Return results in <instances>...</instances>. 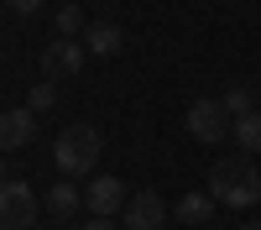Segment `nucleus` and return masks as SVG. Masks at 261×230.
Masks as SVG:
<instances>
[{"mask_svg":"<svg viewBox=\"0 0 261 230\" xmlns=\"http://www.w3.org/2000/svg\"><path fill=\"white\" fill-rule=\"evenodd\" d=\"M225 110H230V120H241V115H251V110H256V94L246 89V84H235V89L225 94Z\"/></svg>","mask_w":261,"mask_h":230,"instance_id":"obj_14","label":"nucleus"},{"mask_svg":"<svg viewBox=\"0 0 261 230\" xmlns=\"http://www.w3.org/2000/svg\"><path fill=\"white\" fill-rule=\"evenodd\" d=\"M84 58H89V53H84L79 42H68V37H58L53 47L42 53V73H47L53 84H58V79H73V73L84 68Z\"/></svg>","mask_w":261,"mask_h":230,"instance_id":"obj_7","label":"nucleus"},{"mask_svg":"<svg viewBox=\"0 0 261 230\" xmlns=\"http://www.w3.org/2000/svg\"><path fill=\"white\" fill-rule=\"evenodd\" d=\"M27 225H37V194L27 183L6 178L0 183V230H27Z\"/></svg>","mask_w":261,"mask_h":230,"instance_id":"obj_4","label":"nucleus"},{"mask_svg":"<svg viewBox=\"0 0 261 230\" xmlns=\"http://www.w3.org/2000/svg\"><path fill=\"white\" fill-rule=\"evenodd\" d=\"M53 105H58V84H53V79H42L37 89L27 94V110H37V115H47Z\"/></svg>","mask_w":261,"mask_h":230,"instance_id":"obj_13","label":"nucleus"},{"mask_svg":"<svg viewBox=\"0 0 261 230\" xmlns=\"http://www.w3.org/2000/svg\"><path fill=\"white\" fill-rule=\"evenodd\" d=\"M79 204H84V194H79L73 183H53V188H47V209H53L58 220H68V215H73Z\"/></svg>","mask_w":261,"mask_h":230,"instance_id":"obj_12","label":"nucleus"},{"mask_svg":"<svg viewBox=\"0 0 261 230\" xmlns=\"http://www.w3.org/2000/svg\"><path fill=\"white\" fill-rule=\"evenodd\" d=\"M230 141L241 146L246 157H256V152H261V110H251V115L235 120V125H230Z\"/></svg>","mask_w":261,"mask_h":230,"instance_id":"obj_11","label":"nucleus"},{"mask_svg":"<svg viewBox=\"0 0 261 230\" xmlns=\"http://www.w3.org/2000/svg\"><path fill=\"white\" fill-rule=\"evenodd\" d=\"M209 194L214 204H230V209H251L261 199V173L251 157H220L209 167Z\"/></svg>","mask_w":261,"mask_h":230,"instance_id":"obj_1","label":"nucleus"},{"mask_svg":"<svg viewBox=\"0 0 261 230\" xmlns=\"http://www.w3.org/2000/svg\"><path fill=\"white\" fill-rule=\"evenodd\" d=\"M125 47V32L115 27V21H89V27H84V53H89V58H115Z\"/></svg>","mask_w":261,"mask_h":230,"instance_id":"obj_9","label":"nucleus"},{"mask_svg":"<svg viewBox=\"0 0 261 230\" xmlns=\"http://www.w3.org/2000/svg\"><path fill=\"white\" fill-rule=\"evenodd\" d=\"M125 183L120 178H110V173H99V178H89V188H84V204L94 209V215H105V220H115L120 209H125Z\"/></svg>","mask_w":261,"mask_h":230,"instance_id":"obj_6","label":"nucleus"},{"mask_svg":"<svg viewBox=\"0 0 261 230\" xmlns=\"http://www.w3.org/2000/svg\"><path fill=\"white\" fill-rule=\"evenodd\" d=\"M204 230H220V225H204Z\"/></svg>","mask_w":261,"mask_h":230,"instance_id":"obj_20","label":"nucleus"},{"mask_svg":"<svg viewBox=\"0 0 261 230\" xmlns=\"http://www.w3.org/2000/svg\"><path fill=\"white\" fill-rule=\"evenodd\" d=\"M0 183H6V167H0Z\"/></svg>","mask_w":261,"mask_h":230,"instance_id":"obj_19","label":"nucleus"},{"mask_svg":"<svg viewBox=\"0 0 261 230\" xmlns=\"http://www.w3.org/2000/svg\"><path fill=\"white\" fill-rule=\"evenodd\" d=\"M120 225H125V230H162V225H167V204H162V194H151V188L130 194L125 209H120Z\"/></svg>","mask_w":261,"mask_h":230,"instance_id":"obj_5","label":"nucleus"},{"mask_svg":"<svg viewBox=\"0 0 261 230\" xmlns=\"http://www.w3.org/2000/svg\"><path fill=\"white\" fill-rule=\"evenodd\" d=\"M53 27H58V37H68V42H73V32H84L89 21H84V11H79V6H63V11L53 16Z\"/></svg>","mask_w":261,"mask_h":230,"instance_id":"obj_15","label":"nucleus"},{"mask_svg":"<svg viewBox=\"0 0 261 230\" xmlns=\"http://www.w3.org/2000/svg\"><path fill=\"white\" fill-rule=\"evenodd\" d=\"M79 230H125V225H120V220H105V215H94L89 225H79Z\"/></svg>","mask_w":261,"mask_h":230,"instance_id":"obj_17","label":"nucleus"},{"mask_svg":"<svg viewBox=\"0 0 261 230\" xmlns=\"http://www.w3.org/2000/svg\"><path fill=\"white\" fill-rule=\"evenodd\" d=\"M37 136V110H0V152H21Z\"/></svg>","mask_w":261,"mask_h":230,"instance_id":"obj_8","label":"nucleus"},{"mask_svg":"<svg viewBox=\"0 0 261 230\" xmlns=\"http://www.w3.org/2000/svg\"><path fill=\"white\" fill-rule=\"evenodd\" d=\"M172 215H178L183 225H199V230H204V225L214 220V194H209V188H199V194H183Z\"/></svg>","mask_w":261,"mask_h":230,"instance_id":"obj_10","label":"nucleus"},{"mask_svg":"<svg viewBox=\"0 0 261 230\" xmlns=\"http://www.w3.org/2000/svg\"><path fill=\"white\" fill-rule=\"evenodd\" d=\"M6 6H11L16 16H32V11H42V6H47V0H6Z\"/></svg>","mask_w":261,"mask_h":230,"instance_id":"obj_16","label":"nucleus"},{"mask_svg":"<svg viewBox=\"0 0 261 230\" xmlns=\"http://www.w3.org/2000/svg\"><path fill=\"white\" fill-rule=\"evenodd\" d=\"M99 131L94 125H63L58 131V141H53V162H58V173L63 178H89L94 173V162H99Z\"/></svg>","mask_w":261,"mask_h":230,"instance_id":"obj_2","label":"nucleus"},{"mask_svg":"<svg viewBox=\"0 0 261 230\" xmlns=\"http://www.w3.org/2000/svg\"><path fill=\"white\" fill-rule=\"evenodd\" d=\"M241 230H261V220H251V225H241Z\"/></svg>","mask_w":261,"mask_h":230,"instance_id":"obj_18","label":"nucleus"},{"mask_svg":"<svg viewBox=\"0 0 261 230\" xmlns=\"http://www.w3.org/2000/svg\"><path fill=\"white\" fill-rule=\"evenodd\" d=\"M230 110H225V99H193L188 105V136L193 141H225L230 136Z\"/></svg>","mask_w":261,"mask_h":230,"instance_id":"obj_3","label":"nucleus"}]
</instances>
